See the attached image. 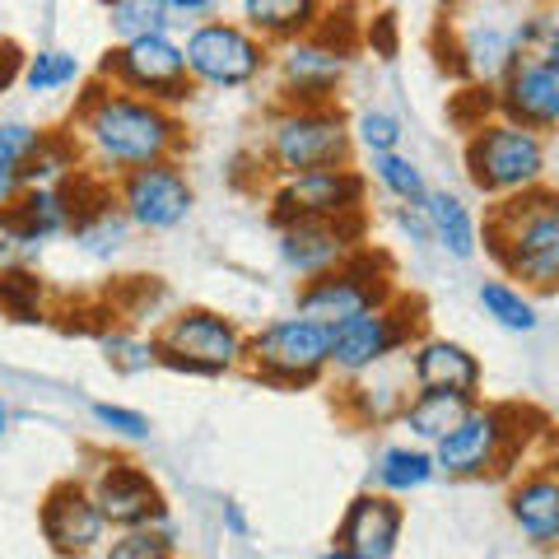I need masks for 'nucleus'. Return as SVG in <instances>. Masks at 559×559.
Returning a JSON list of instances; mask_svg holds the SVG:
<instances>
[{"mask_svg":"<svg viewBox=\"0 0 559 559\" xmlns=\"http://www.w3.org/2000/svg\"><path fill=\"white\" fill-rule=\"evenodd\" d=\"M0 312L14 322H38L43 318V280L33 271L0 275Z\"/></svg>","mask_w":559,"mask_h":559,"instance_id":"nucleus-37","label":"nucleus"},{"mask_svg":"<svg viewBox=\"0 0 559 559\" xmlns=\"http://www.w3.org/2000/svg\"><path fill=\"white\" fill-rule=\"evenodd\" d=\"M359 248H364V215H355V219H289V224H275V252L299 280H318L326 271L345 266Z\"/></svg>","mask_w":559,"mask_h":559,"instance_id":"nucleus-17","label":"nucleus"},{"mask_svg":"<svg viewBox=\"0 0 559 559\" xmlns=\"http://www.w3.org/2000/svg\"><path fill=\"white\" fill-rule=\"evenodd\" d=\"M70 135H75V145L84 154V168L103 173L112 182L121 173L178 159L187 140L178 108L112 90L108 80H94L80 94L75 112H70Z\"/></svg>","mask_w":559,"mask_h":559,"instance_id":"nucleus-1","label":"nucleus"},{"mask_svg":"<svg viewBox=\"0 0 559 559\" xmlns=\"http://www.w3.org/2000/svg\"><path fill=\"white\" fill-rule=\"evenodd\" d=\"M103 14H108V28L117 43L145 38V33H168L178 24L164 10V0H103Z\"/></svg>","mask_w":559,"mask_h":559,"instance_id":"nucleus-33","label":"nucleus"},{"mask_svg":"<svg viewBox=\"0 0 559 559\" xmlns=\"http://www.w3.org/2000/svg\"><path fill=\"white\" fill-rule=\"evenodd\" d=\"M476 299L485 308V318L495 322V326H503V331H518V336H527V331L540 326V312L532 304V294L522 289V285H513V280H503V275L499 280H480Z\"/></svg>","mask_w":559,"mask_h":559,"instance_id":"nucleus-30","label":"nucleus"},{"mask_svg":"<svg viewBox=\"0 0 559 559\" xmlns=\"http://www.w3.org/2000/svg\"><path fill=\"white\" fill-rule=\"evenodd\" d=\"M433 476H439V457H433V448H425V443L382 448L373 462V480L382 495H411V489H425Z\"/></svg>","mask_w":559,"mask_h":559,"instance_id":"nucleus-28","label":"nucleus"},{"mask_svg":"<svg viewBox=\"0 0 559 559\" xmlns=\"http://www.w3.org/2000/svg\"><path fill=\"white\" fill-rule=\"evenodd\" d=\"M159 364L173 373L191 378H224L238 364H248V336L234 318H224L215 308H182L159 326Z\"/></svg>","mask_w":559,"mask_h":559,"instance_id":"nucleus-6","label":"nucleus"},{"mask_svg":"<svg viewBox=\"0 0 559 559\" xmlns=\"http://www.w3.org/2000/svg\"><path fill=\"white\" fill-rule=\"evenodd\" d=\"M513 527L540 550H559V457L509 485Z\"/></svg>","mask_w":559,"mask_h":559,"instance_id":"nucleus-22","label":"nucleus"},{"mask_svg":"<svg viewBox=\"0 0 559 559\" xmlns=\"http://www.w3.org/2000/svg\"><path fill=\"white\" fill-rule=\"evenodd\" d=\"M28 191L24 168H0V205H14Z\"/></svg>","mask_w":559,"mask_h":559,"instance_id":"nucleus-45","label":"nucleus"},{"mask_svg":"<svg viewBox=\"0 0 559 559\" xmlns=\"http://www.w3.org/2000/svg\"><path fill=\"white\" fill-rule=\"evenodd\" d=\"M112 191H117V205L127 210V219L140 234L178 229V224H187L191 205H197V191H191V178H187V168L178 159L121 173V178L112 182Z\"/></svg>","mask_w":559,"mask_h":559,"instance_id":"nucleus-15","label":"nucleus"},{"mask_svg":"<svg viewBox=\"0 0 559 559\" xmlns=\"http://www.w3.org/2000/svg\"><path fill=\"white\" fill-rule=\"evenodd\" d=\"M318 559H359V555H355V550H345V546H341V540H336V546H331L326 555H318Z\"/></svg>","mask_w":559,"mask_h":559,"instance_id":"nucleus-47","label":"nucleus"},{"mask_svg":"<svg viewBox=\"0 0 559 559\" xmlns=\"http://www.w3.org/2000/svg\"><path fill=\"white\" fill-rule=\"evenodd\" d=\"M396 299L392 294V266L382 252L359 248L345 266L326 271L318 280H304L299 285V312L322 326H341L359 312H373V308H388Z\"/></svg>","mask_w":559,"mask_h":559,"instance_id":"nucleus-10","label":"nucleus"},{"mask_svg":"<svg viewBox=\"0 0 559 559\" xmlns=\"http://www.w3.org/2000/svg\"><path fill=\"white\" fill-rule=\"evenodd\" d=\"M94 419L108 433H121V439H150V415L117 406V401H94Z\"/></svg>","mask_w":559,"mask_h":559,"instance_id":"nucleus-41","label":"nucleus"},{"mask_svg":"<svg viewBox=\"0 0 559 559\" xmlns=\"http://www.w3.org/2000/svg\"><path fill=\"white\" fill-rule=\"evenodd\" d=\"M187 75L205 90H248L271 70L275 51L242 20H201L187 33Z\"/></svg>","mask_w":559,"mask_h":559,"instance_id":"nucleus-9","label":"nucleus"},{"mask_svg":"<svg viewBox=\"0 0 559 559\" xmlns=\"http://www.w3.org/2000/svg\"><path fill=\"white\" fill-rule=\"evenodd\" d=\"M485 252L495 257L503 280L527 294H559V191L532 187L503 197L485 215Z\"/></svg>","mask_w":559,"mask_h":559,"instance_id":"nucleus-2","label":"nucleus"},{"mask_svg":"<svg viewBox=\"0 0 559 559\" xmlns=\"http://www.w3.org/2000/svg\"><path fill=\"white\" fill-rule=\"evenodd\" d=\"M341 5H349V10H364V5H373V0H341Z\"/></svg>","mask_w":559,"mask_h":559,"instance_id":"nucleus-50","label":"nucleus"},{"mask_svg":"<svg viewBox=\"0 0 559 559\" xmlns=\"http://www.w3.org/2000/svg\"><path fill=\"white\" fill-rule=\"evenodd\" d=\"M411 378L419 392H462V396H476L485 388V369L480 359L471 355L462 341H448V336H419L411 345Z\"/></svg>","mask_w":559,"mask_h":559,"instance_id":"nucleus-21","label":"nucleus"},{"mask_svg":"<svg viewBox=\"0 0 559 559\" xmlns=\"http://www.w3.org/2000/svg\"><path fill=\"white\" fill-rule=\"evenodd\" d=\"M326 5L331 0H242V24L271 47H285L294 38L318 33V24L326 20Z\"/></svg>","mask_w":559,"mask_h":559,"instance_id":"nucleus-23","label":"nucleus"},{"mask_svg":"<svg viewBox=\"0 0 559 559\" xmlns=\"http://www.w3.org/2000/svg\"><path fill=\"white\" fill-rule=\"evenodd\" d=\"M495 112L540 135L559 131V70L536 51H522L495 84Z\"/></svg>","mask_w":559,"mask_h":559,"instance_id":"nucleus-18","label":"nucleus"},{"mask_svg":"<svg viewBox=\"0 0 559 559\" xmlns=\"http://www.w3.org/2000/svg\"><path fill=\"white\" fill-rule=\"evenodd\" d=\"M75 173H84V154L75 145V135L70 131H43L38 150L28 154L24 164V182L28 187H61L70 182Z\"/></svg>","mask_w":559,"mask_h":559,"instance_id":"nucleus-29","label":"nucleus"},{"mask_svg":"<svg viewBox=\"0 0 559 559\" xmlns=\"http://www.w3.org/2000/svg\"><path fill=\"white\" fill-rule=\"evenodd\" d=\"M80 75H84V66L75 51H66V47H38V51H28V61H24L28 94H61L70 84H80Z\"/></svg>","mask_w":559,"mask_h":559,"instance_id":"nucleus-32","label":"nucleus"},{"mask_svg":"<svg viewBox=\"0 0 559 559\" xmlns=\"http://www.w3.org/2000/svg\"><path fill=\"white\" fill-rule=\"evenodd\" d=\"M513 5H522V10H532V5H540V0H513Z\"/></svg>","mask_w":559,"mask_h":559,"instance_id":"nucleus-51","label":"nucleus"},{"mask_svg":"<svg viewBox=\"0 0 559 559\" xmlns=\"http://www.w3.org/2000/svg\"><path fill=\"white\" fill-rule=\"evenodd\" d=\"M215 5L219 0H164V10L173 14V20H210V14H215Z\"/></svg>","mask_w":559,"mask_h":559,"instance_id":"nucleus-44","label":"nucleus"},{"mask_svg":"<svg viewBox=\"0 0 559 559\" xmlns=\"http://www.w3.org/2000/svg\"><path fill=\"white\" fill-rule=\"evenodd\" d=\"M355 135L349 117L336 103H304V108H280L266 121V173L275 178H299L312 168L349 164Z\"/></svg>","mask_w":559,"mask_h":559,"instance_id":"nucleus-5","label":"nucleus"},{"mask_svg":"<svg viewBox=\"0 0 559 559\" xmlns=\"http://www.w3.org/2000/svg\"><path fill=\"white\" fill-rule=\"evenodd\" d=\"M103 559H178V527L173 518L154 527H127L103 546Z\"/></svg>","mask_w":559,"mask_h":559,"instance_id":"nucleus-34","label":"nucleus"},{"mask_svg":"<svg viewBox=\"0 0 559 559\" xmlns=\"http://www.w3.org/2000/svg\"><path fill=\"white\" fill-rule=\"evenodd\" d=\"M43 131L33 121H0V168H24Z\"/></svg>","mask_w":559,"mask_h":559,"instance_id":"nucleus-39","label":"nucleus"},{"mask_svg":"<svg viewBox=\"0 0 559 559\" xmlns=\"http://www.w3.org/2000/svg\"><path fill=\"white\" fill-rule=\"evenodd\" d=\"M224 527H229V532H234L238 540H242V536H248V532H252V527H248V518H242V509H238V503H234V499H229V503H224Z\"/></svg>","mask_w":559,"mask_h":559,"instance_id":"nucleus-46","label":"nucleus"},{"mask_svg":"<svg viewBox=\"0 0 559 559\" xmlns=\"http://www.w3.org/2000/svg\"><path fill=\"white\" fill-rule=\"evenodd\" d=\"M476 411V396H462V392H415L401 411V429H411L415 443H443L462 419Z\"/></svg>","mask_w":559,"mask_h":559,"instance_id":"nucleus-25","label":"nucleus"},{"mask_svg":"<svg viewBox=\"0 0 559 559\" xmlns=\"http://www.w3.org/2000/svg\"><path fill=\"white\" fill-rule=\"evenodd\" d=\"M388 373V364H378V369L369 373H359V378H349V388H345V411L359 419V425H388V419H401V411H406V401L411 392H401L411 378V369L401 373V378H382Z\"/></svg>","mask_w":559,"mask_h":559,"instance_id":"nucleus-26","label":"nucleus"},{"mask_svg":"<svg viewBox=\"0 0 559 559\" xmlns=\"http://www.w3.org/2000/svg\"><path fill=\"white\" fill-rule=\"evenodd\" d=\"M369 205V173L336 164V168H312L299 178H280L271 197V219H355Z\"/></svg>","mask_w":559,"mask_h":559,"instance_id":"nucleus-14","label":"nucleus"},{"mask_svg":"<svg viewBox=\"0 0 559 559\" xmlns=\"http://www.w3.org/2000/svg\"><path fill=\"white\" fill-rule=\"evenodd\" d=\"M94 503L108 518V527L127 532V527H154V522L168 518V503H164V489L150 480V471H140L127 457H108L94 471Z\"/></svg>","mask_w":559,"mask_h":559,"instance_id":"nucleus-19","label":"nucleus"},{"mask_svg":"<svg viewBox=\"0 0 559 559\" xmlns=\"http://www.w3.org/2000/svg\"><path fill=\"white\" fill-rule=\"evenodd\" d=\"M355 43L336 38V33H308V38H294L285 47H275V84L285 108H304V103H336V90L349 75V57H355Z\"/></svg>","mask_w":559,"mask_h":559,"instance_id":"nucleus-13","label":"nucleus"},{"mask_svg":"<svg viewBox=\"0 0 559 559\" xmlns=\"http://www.w3.org/2000/svg\"><path fill=\"white\" fill-rule=\"evenodd\" d=\"M401 532H406V509L396 503V495L364 489V495L349 499L336 540L345 550H355L359 559H392L401 546Z\"/></svg>","mask_w":559,"mask_h":559,"instance_id":"nucleus-20","label":"nucleus"},{"mask_svg":"<svg viewBox=\"0 0 559 559\" xmlns=\"http://www.w3.org/2000/svg\"><path fill=\"white\" fill-rule=\"evenodd\" d=\"M462 164L480 197L503 201V197H518V191H532L546 182L550 154H546V135L540 131H527L495 112L466 131Z\"/></svg>","mask_w":559,"mask_h":559,"instance_id":"nucleus-4","label":"nucleus"},{"mask_svg":"<svg viewBox=\"0 0 559 559\" xmlns=\"http://www.w3.org/2000/svg\"><path fill=\"white\" fill-rule=\"evenodd\" d=\"M98 349H103V359H108V369L127 373V378L150 373L154 364H159V345L135 336V331H98Z\"/></svg>","mask_w":559,"mask_h":559,"instance_id":"nucleus-36","label":"nucleus"},{"mask_svg":"<svg viewBox=\"0 0 559 559\" xmlns=\"http://www.w3.org/2000/svg\"><path fill=\"white\" fill-rule=\"evenodd\" d=\"M359 47H373V57L392 61V57H396V47H401V28H396V14H392V10L364 14V28H359Z\"/></svg>","mask_w":559,"mask_h":559,"instance_id":"nucleus-40","label":"nucleus"},{"mask_svg":"<svg viewBox=\"0 0 559 559\" xmlns=\"http://www.w3.org/2000/svg\"><path fill=\"white\" fill-rule=\"evenodd\" d=\"M5 433H10V406L0 401V439H5Z\"/></svg>","mask_w":559,"mask_h":559,"instance_id":"nucleus-49","label":"nucleus"},{"mask_svg":"<svg viewBox=\"0 0 559 559\" xmlns=\"http://www.w3.org/2000/svg\"><path fill=\"white\" fill-rule=\"evenodd\" d=\"M38 527L51 555L61 559H90L108 540V518L94 503V489L84 480H57L38 503Z\"/></svg>","mask_w":559,"mask_h":559,"instance_id":"nucleus-16","label":"nucleus"},{"mask_svg":"<svg viewBox=\"0 0 559 559\" xmlns=\"http://www.w3.org/2000/svg\"><path fill=\"white\" fill-rule=\"evenodd\" d=\"M425 219H429V234L433 242L448 252V257H457V261H471L480 252V219H476V210H471L457 191H448V187H429V197H425Z\"/></svg>","mask_w":559,"mask_h":559,"instance_id":"nucleus-24","label":"nucleus"},{"mask_svg":"<svg viewBox=\"0 0 559 559\" xmlns=\"http://www.w3.org/2000/svg\"><path fill=\"white\" fill-rule=\"evenodd\" d=\"M522 5L513 0H443L433 24L439 61L471 90H495L522 57Z\"/></svg>","mask_w":559,"mask_h":559,"instance_id":"nucleus-3","label":"nucleus"},{"mask_svg":"<svg viewBox=\"0 0 559 559\" xmlns=\"http://www.w3.org/2000/svg\"><path fill=\"white\" fill-rule=\"evenodd\" d=\"M369 182H378V187L388 191L392 201H401V205H425V197H429L425 168H419L411 154H401V150L373 154V159H369Z\"/></svg>","mask_w":559,"mask_h":559,"instance_id":"nucleus-31","label":"nucleus"},{"mask_svg":"<svg viewBox=\"0 0 559 559\" xmlns=\"http://www.w3.org/2000/svg\"><path fill=\"white\" fill-rule=\"evenodd\" d=\"M75 178H80V173H75ZM75 178L61 182V187H28L24 197L14 201V210H20V219H24L28 229L38 234L43 242H51V238H66L70 229H75V215H80Z\"/></svg>","mask_w":559,"mask_h":559,"instance_id":"nucleus-27","label":"nucleus"},{"mask_svg":"<svg viewBox=\"0 0 559 559\" xmlns=\"http://www.w3.org/2000/svg\"><path fill=\"white\" fill-rule=\"evenodd\" d=\"M540 57H546V61H550V66L559 70V33H555V38H550V47H546V51H540Z\"/></svg>","mask_w":559,"mask_h":559,"instance_id":"nucleus-48","label":"nucleus"},{"mask_svg":"<svg viewBox=\"0 0 559 559\" xmlns=\"http://www.w3.org/2000/svg\"><path fill=\"white\" fill-rule=\"evenodd\" d=\"M24 51L20 47H14L10 38H0V94H5L10 90V84H20L24 80Z\"/></svg>","mask_w":559,"mask_h":559,"instance_id":"nucleus-43","label":"nucleus"},{"mask_svg":"<svg viewBox=\"0 0 559 559\" xmlns=\"http://www.w3.org/2000/svg\"><path fill=\"white\" fill-rule=\"evenodd\" d=\"M248 369L280 392L312 388L331 369V326L304 318H275L248 336Z\"/></svg>","mask_w":559,"mask_h":559,"instance_id":"nucleus-8","label":"nucleus"},{"mask_svg":"<svg viewBox=\"0 0 559 559\" xmlns=\"http://www.w3.org/2000/svg\"><path fill=\"white\" fill-rule=\"evenodd\" d=\"M415 341H419V304L392 299L388 308L359 312V318L331 326V369L341 378H359L378 369V364L396 359Z\"/></svg>","mask_w":559,"mask_h":559,"instance_id":"nucleus-12","label":"nucleus"},{"mask_svg":"<svg viewBox=\"0 0 559 559\" xmlns=\"http://www.w3.org/2000/svg\"><path fill=\"white\" fill-rule=\"evenodd\" d=\"M43 257V238L20 219L14 205H0V275L33 271Z\"/></svg>","mask_w":559,"mask_h":559,"instance_id":"nucleus-35","label":"nucleus"},{"mask_svg":"<svg viewBox=\"0 0 559 559\" xmlns=\"http://www.w3.org/2000/svg\"><path fill=\"white\" fill-rule=\"evenodd\" d=\"M522 419H527L522 406H480L476 401V411H471L443 443H433L439 476L480 480V476H499V471H509L513 452L536 433V429H522Z\"/></svg>","mask_w":559,"mask_h":559,"instance_id":"nucleus-7","label":"nucleus"},{"mask_svg":"<svg viewBox=\"0 0 559 559\" xmlns=\"http://www.w3.org/2000/svg\"><path fill=\"white\" fill-rule=\"evenodd\" d=\"M349 135H355V145L369 154H392L401 150V121L392 112H382V108H369V112H359L355 121H349Z\"/></svg>","mask_w":559,"mask_h":559,"instance_id":"nucleus-38","label":"nucleus"},{"mask_svg":"<svg viewBox=\"0 0 559 559\" xmlns=\"http://www.w3.org/2000/svg\"><path fill=\"white\" fill-rule=\"evenodd\" d=\"M522 51H546L550 47V38L559 33V14H550V10H522Z\"/></svg>","mask_w":559,"mask_h":559,"instance_id":"nucleus-42","label":"nucleus"},{"mask_svg":"<svg viewBox=\"0 0 559 559\" xmlns=\"http://www.w3.org/2000/svg\"><path fill=\"white\" fill-rule=\"evenodd\" d=\"M98 80H108L112 90L168 103V108H178L191 90L187 51L173 33H145V38L131 43H112L108 57L98 61Z\"/></svg>","mask_w":559,"mask_h":559,"instance_id":"nucleus-11","label":"nucleus"}]
</instances>
